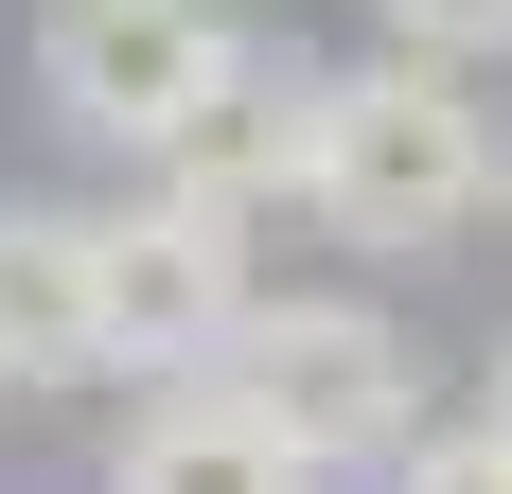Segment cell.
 Segmentation results:
<instances>
[{
  "mask_svg": "<svg viewBox=\"0 0 512 494\" xmlns=\"http://www.w3.org/2000/svg\"><path fill=\"white\" fill-rule=\"evenodd\" d=\"M301 212L371 265H424V247H460L495 212V106L477 71L442 53H354V71H301Z\"/></svg>",
  "mask_w": 512,
  "mask_h": 494,
  "instance_id": "6da1fadb",
  "label": "cell"
},
{
  "mask_svg": "<svg viewBox=\"0 0 512 494\" xmlns=\"http://www.w3.org/2000/svg\"><path fill=\"white\" fill-rule=\"evenodd\" d=\"M212 389L248 406L283 459H318V477H389V442L424 424V371H407V336H389L371 300H265L248 283Z\"/></svg>",
  "mask_w": 512,
  "mask_h": 494,
  "instance_id": "7a4b0ae2",
  "label": "cell"
},
{
  "mask_svg": "<svg viewBox=\"0 0 512 494\" xmlns=\"http://www.w3.org/2000/svg\"><path fill=\"white\" fill-rule=\"evenodd\" d=\"M248 53L265 36L230 18V0H53L36 18V106L71 124V142H106V159H159Z\"/></svg>",
  "mask_w": 512,
  "mask_h": 494,
  "instance_id": "3957f363",
  "label": "cell"
},
{
  "mask_svg": "<svg viewBox=\"0 0 512 494\" xmlns=\"http://www.w3.org/2000/svg\"><path fill=\"white\" fill-rule=\"evenodd\" d=\"M89 318H106V371H212L248 318V230L195 195L89 212Z\"/></svg>",
  "mask_w": 512,
  "mask_h": 494,
  "instance_id": "277c9868",
  "label": "cell"
},
{
  "mask_svg": "<svg viewBox=\"0 0 512 494\" xmlns=\"http://www.w3.org/2000/svg\"><path fill=\"white\" fill-rule=\"evenodd\" d=\"M159 195L230 212V230H248V212H283V195H301V71H283V53H248V71L159 142Z\"/></svg>",
  "mask_w": 512,
  "mask_h": 494,
  "instance_id": "5b68a950",
  "label": "cell"
},
{
  "mask_svg": "<svg viewBox=\"0 0 512 494\" xmlns=\"http://www.w3.org/2000/svg\"><path fill=\"white\" fill-rule=\"evenodd\" d=\"M53 371H106V318H89V212L0 195V389H53Z\"/></svg>",
  "mask_w": 512,
  "mask_h": 494,
  "instance_id": "8992f818",
  "label": "cell"
},
{
  "mask_svg": "<svg viewBox=\"0 0 512 494\" xmlns=\"http://www.w3.org/2000/svg\"><path fill=\"white\" fill-rule=\"evenodd\" d=\"M106 494H318V459H283L230 389H177V406H142V442L106 459Z\"/></svg>",
  "mask_w": 512,
  "mask_h": 494,
  "instance_id": "52a82bcc",
  "label": "cell"
},
{
  "mask_svg": "<svg viewBox=\"0 0 512 494\" xmlns=\"http://www.w3.org/2000/svg\"><path fill=\"white\" fill-rule=\"evenodd\" d=\"M389 494H512V442L495 424H407L389 442Z\"/></svg>",
  "mask_w": 512,
  "mask_h": 494,
  "instance_id": "ba28073f",
  "label": "cell"
},
{
  "mask_svg": "<svg viewBox=\"0 0 512 494\" xmlns=\"http://www.w3.org/2000/svg\"><path fill=\"white\" fill-rule=\"evenodd\" d=\"M371 18H389L407 53H442V71H495L512 53V0H371Z\"/></svg>",
  "mask_w": 512,
  "mask_h": 494,
  "instance_id": "9c48e42d",
  "label": "cell"
},
{
  "mask_svg": "<svg viewBox=\"0 0 512 494\" xmlns=\"http://www.w3.org/2000/svg\"><path fill=\"white\" fill-rule=\"evenodd\" d=\"M477 424H495V442H512V353H495V389H477Z\"/></svg>",
  "mask_w": 512,
  "mask_h": 494,
  "instance_id": "30bf717a",
  "label": "cell"
},
{
  "mask_svg": "<svg viewBox=\"0 0 512 494\" xmlns=\"http://www.w3.org/2000/svg\"><path fill=\"white\" fill-rule=\"evenodd\" d=\"M495 195H512V142H495Z\"/></svg>",
  "mask_w": 512,
  "mask_h": 494,
  "instance_id": "8fae6325",
  "label": "cell"
}]
</instances>
